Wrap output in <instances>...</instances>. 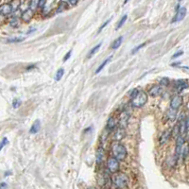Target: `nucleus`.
<instances>
[{"label":"nucleus","mask_w":189,"mask_h":189,"mask_svg":"<svg viewBox=\"0 0 189 189\" xmlns=\"http://www.w3.org/2000/svg\"><path fill=\"white\" fill-rule=\"evenodd\" d=\"M7 188H8L7 183H5V182L0 183V189H7Z\"/></svg>","instance_id":"ea45409f"},{"label":"nucleus","mask_w":189,"mask_h":189,"mask_svg":"<svg viewBox=\"0 0 189 189\" xmlns=\"http://www.w3.org/2000/svg\"><path fill=\"white\" fill-rule=\"evenodd\" d=\"M185 146V138H183L182 135H180L176 139V148H175V156L179 158V156L182 154V148Z\"/></svg>","instance_id":"0eeeda50"},{"label":"nucleus","mask_w":189,"mask_h":189,"mask_svg":"<svg viewBox=\"0 0 189 189\" xmlns=\"http://www.w3.org/2000/svg\"><path fill=\"white\" fill-rule=\"evenodd\" d=\"M185 128H186V132H189V115L185 119Z\"/></svg>","instance_id":"4c0bfd02"},{"label":"nucleus","mask_w":189,"mask_h":189,"mask_svg":"<svg viewBox=\"0 0 189 189\" xmlns=\"http://www.w3.org/2000/svg\"><path fill=\"white\" fill-rule=\"evenodd\" d=\"M68 2L70 5H72V6H76L77 2H79V0H68Z\"/></svg>","instance_id":"58836bf2"},{"label":"nucleus","mask_w":189,"mask_h":189,"mask_svg":"<svg viewBox=\"0 0 189 189\" xmlns=\"http://www.w3.org/2000/svg\"><path fill=\"white\" fill-rule=\"evenodd\" d=\"M65 8H66V3L64 1H62L61 4H60V6L58 7V12H61L62 11H64Z\"/></svg>","instance_id":"c85d7f7f"},{"label":"nucleus","mask_w":189,"mask_h":189,"mask_svg":"<svg viewBox=\"0 0 189 189\" xmlns=\"http://www.w3.org/2000/svg\"><path fill=\"white\" fill-rule=\"evenodd\" d=\"M176 87H177L178 92H181V91H182V90L186 89L187 87H188V84H187V82H186L185 80H177V81H176Z\"/></svg>","instance_id":"f3484780"},{"label":"nucleus","mask_w":189,"mask_h":189,"mask_svg":"<svg viewBox=\"0 0 189 189\" xmlns=\"http://www.w3.org/2000/svg\"><path fill=\"white\" fill-rule=\"evenodd\" d=\"M119 168H120V164L118 160H116L114 157H109L107 159V169L109 170V172L115 174L119 171Z\"/></svg>","instance_id":"20e7f679"},{"label":"nucleus","mask_w":189,"mask_h":189,"mask_svg":"<svg viewBox=\"0 0 189 189\" xmlns=\"http://www.w3.org/2000/svg\"><path fill=\"white\" fill-rule=\"evenodd\" d=\"M148 101V94L144 91H139V93L130 99V106L133 108H142Z\"/></svg>","instance_id":"7ed1b4c3"},{"label":"nucleus","mask_w":189,"mask_h":189,"mask_svg":"<svg viewBox=\"0 0 189 189\" xmlns=\"http://www.w3.org/2000/svg\"><path fill=\"white\" fill-rule=\"evenodd\" d=\"M21 100L20 99H14V101L12 102V106H13V108H18L19 106L21 105Z\"/></svg>","instance_id":"7c9ffc66"},{"label":"nucleus","mask_w":189,"mask_h":189,"mask_svg":"<svg viewBox=\"0 0 189 189\" xmlns=\"http://www.w3.org/2000/svg\"><path fill=\"white\" fill-rule=\"evenodd\" d=\"M8 143H9L8 139H7L6 137H5V138H3V140H2V141L0 142V151H2V148H3L5 146H6V145H7Z\"/></svg>","instance_id":"c756f323"},{"label":"nucleus","mask_w":189,"mask_h":189,"mask_svg":"<svg viewBox=\"0 0 189 189\" xmlns=\"http://www.w3.org/2000/svg\"><path fill=\"white\" fill-rule=\"evenodd\" d=\"M24 40V38H14V39H9L8 42L9 43H18V42H22Z\"/></svg>","instance_id":"473e14b6"},{"label":"nucleus","mask_w":189,"mask_h":189,"mask_svg":"<svg viewBox=\"0 0 189 189\" xmlns=\"http://www.w3.org/2000/svg\"><path fill=\"white\" fill-rule=\"evenodd\" d=\"M162 91H163V89H162L161 85H154L148 91V95L155 98V96H158L161 95Z\"/></svg>","instance_id":"4468645a"},{"label":"nucleus","mask_w":189,"mask_h":189,"mask_svg":"<svg viewBox=\"0 0 189 189\" xmlns=\"http://www.w3.org/2000/svg\"><path fill=\"white\" fill-rule=\"evenodd\" d=\"M64 68H60V69H58L57 72H56V74H55V80L56 81H60L62 80V77H64Z\"/></svg>","instance_id":"412c9836"},{"label":"nucleus","mask_w":189,"mask_h":189,"mask_svg":"<svg viewBox=\"0 0 189 189\" xmlns=\"http://www.w3.org/2000/svg\"><path fill=\"white\" fill-rule=\"evenodd\" d=\"M126 130L125 128H121V127H118L117 129H116L114 130V140L115 142H120L121 140H123L125 137H126Z\"/></svg>","instance_id":"6e6552de"},{"label":"nucleus","mask_w":189,"mask_h":189,"mask_svg":"<svg viewBox=\"0 0 189 189\" xmlns=\"http://www.w3.org/2000/svg\"><path fill=\"white\" fill-rule=\"evenodd\" d=\"M32 17H33V11H32V9H26V11L22 13V15H21L22 20L25 23H30L31 21Z\"/></svg>","instance_id":"2eb2a0df"},{"label":"nucleus","mask_w":189,"mask_h":189,"mask_svg":"<svg viewBox=\"0 0 189 189\" xmlns=\"http://www.w3.org/2000/svg\"><path fill=\"white\" fill-rule=\"evenodd\" d=\"M111 21H112V18H110V19H109V20H107V21H106V22H104V24H103V25H102V26H101V27L99 28V30H98V33H99V32H100L101 30H103V28H105L106 26H107V25H108V24H109V23H110Z\"/></svg>","instance_id":"f704fd0d"},{"label":"nucleus","mask_w":189,"mask_h":189,"mask_svg":"<svg viewBox=\"0 0 189 189\" xmlns=\"http://www.w3.org/2000/svg\"><path fill=\"white\" fill-rule=\"evenodd\" d=\"M106 159V151L103 148H98L96 152V161L98 164H101Z\"/></svg>","instance_id":"9d476101"},{"label":"nucleus","mask_w":189,"mask_h":189,"mask_svg":"<svg viewBox=\"0 0 189 189\" xmlns=\"http://www.w3.org/2000/svg\"><path fill=\"white\" fill-rule=\"evenodd\" d=\"M183 54V51L182 50H180V51H178V52H176L175 54H174L173 56H172V59H176V58H179V57H181L182 55Z\"/></svg>","instance_id":"c9c22d12"},{"label":"nucleus","mask_w":189,"mask_h":189,"mask_svg":"<svg viewBox=\"0 0 189 189\" xmlns=\"http://www.w3.org/2000/svg\"><path fill=\"white\" fill-rule=\"evenodd\" d=\"M122 42H123V36H119L117 39H115V40L113 42L112 46H111L112 49H117V48H119Z\"/></svg>","instance_id":"a211bd4d"},{"label":"nucleus","mask_w":189,"mask_h":189,"mask_svg":"<svg viewBox=\"0 0 189 189\" xmlns=\"http://www.w3.org/2000/svg\"><path fill=\"white\" fill-rule=\"evenodd\" d=\"M171 137H172V130H166L162 133L161 137H160V139H159L160 146H163V145L167 144Z\"/></svg>","instance_id":"9b49d317"},{"label":"nucleus","mask_w":189,"mask_h":189,"mask_svg":"<svg viewBox=\"0 0 189 189\" xmlns=\"http://www.w3.org/2000/svg\"><path fill=\"white\" fill-rule=\"evenodd\" d=\"M112 182L115 188L124 189L129 185V177L125 173L117 172L115 173L112 178Z\"/></svg>","instance_id":"f03ea898"},{"label":"nucleus","mask_w":189,"mask_h":189,"mask_svg":"<svg viewBox=\"0 0 189 189\" xmlns=\"http://www.w3.org/2000/svg\"><path fill=\"white\" fill-rule=\"evenodd\" d=\"M177 116V111L175 110H172V109H169L168 113H167V118L169 120H174L176 118Z\"/></svg>","instance_id":"5701e85b"},{"label":"nucleus","mask_w":189,"mask_h":189,"mask_svg":"<svg viewBox=\"0 0 189 189\" xmlns=\"http://www.w3.org/2000/svg\"><path fill=\"white\" fill-rule=\"evenodd\" d=\"M130 117V113L129 112V111L128 110L123 111L122 114H120V117H119V120H118V127H121V128L127 127Z\"/></svg>","instance_id":"423d86ee"},{"label":"nucleus","mask_w":189,"mask_h":189,"mask_svg":"<svg viewBox=\"0 0 189 189\" xmlns=\"http://www.w3.org/2000/svg\"><path fill=\"white\" fill-rule=\"evenodd\" d=\"M41 129V121L39 119H36L34 122L32 123V126L30 129V133L31 134H36L39 133V130Z\"/></svg>","instance_id":"dca6fc26"},{"label":"nucleus","mask_w":189,"mask_h":189,"mask_svg":"<svg viewBox=\"0 0 189 189\" xmlns=\"http://www.w3.org/2000/svg\"><path fill=\"white\" fill-rule=\"evenodd\" d=\"M139 93V90L138 89H136V88H135V89H133L132 92H130V99H132V98H134V96H136V95Z\"/></svg>","instance_id":"2f4dec72"},{"label":"nucleus","mask_w":189,"mask_h":189,"mask_svg":"<svg viewBox=\"0 0 189 189\" xmlns=\"http://www.w3.org/2000/svg\"><path fill=\"white\" fill-rule=\"evenodd\" d=\"M117 126H118V120L116 119L114 116H111V117H109V119L107 121V125H106V128H107L109 132L115 130L117 129Z\"/></svg>","instance_id":"ddd939ff"},{"label":"nucleus","mask_w":189,"mask_h":189,"mask_svg":"<svg viewBox=\"0 0 189 189\" xmlns=\"http://www.w3.org/2000/svg\"><path fill=\"white\" fill-rule=\"evenodd\" d=\"M188 153H189V147H188V145H185L182 148V155L183 160L188 156Z\"/></svg>","instance_id":"b1692460"},{"label":"nucleus","mask_w":189,"mask_h":189,"mask_svg":"<svg viewBox=\"0 0 189 189\" xmlns=\"http://www.w3.org/2000/svg\"><path fill=\"white\" fill-rule=\"evenodd\" d=\"M112 58H113V56H110L109 58H107V59H106V60L102 62V64H101L98 67V68H96V70L95 73H96V74H98L100 71H102V69L106 66V64H109V62H111V60H112Z\"/></svg>","instance_id":"aec40b11"},{"label":"nucleus","mask_w":189,"mask_h":189,"mask_svg":"<svg viewBox=\"0 0 189 189\" xmlns=\"http://www.w3.org/2000/svg\"><path fill=\"white\" fill-rule=\"evenodd\" d=\"M38 5H39V0H31L30 3V9L34 11V9L38 8Z\"/></svg>","instance_id":"bb28decb"},{"label":"nucleus","mask_w":189,"mask_h":189,"mask_svg":"<svg viewBox=\"0 0 189 189\" xmlns=\"http://www.w3.org/2000/svg\"><path fill=\"white\" fill-rule=\"evenodd\" d=\"M46 1H47V0H39V5H38V8L43 9V7L46 6Z\"/></svg>","instance_id":"72a5a7b5"},{"label":"nucleus","mask_w":189,"mask_h":189,"mask_svg":"<svg viewBox=\"0 0 189 189\" xmlns=\"http://www.w3.org/2000/svg\"><path fill=\"white\" fill-rule=\"evenodd\" d=\"M186 12H187V9L185 7H181L180 9H178L176 12V15L174 17V19L172 20V23H175V22H181L182 20H183L186 15Z\"/></svg>","instance_id":"1a4fd4ad"},{"label":"nucleus","mask_w":189,"mask_h":189,"mask_svg":"<svg viewBox=\"0 0 189 189\" xmlns=\"http://www.w3.org/2000/svg\"><path fill=\"white\" fill-rule=\"evenodd\" d=\"M182 102H183L182 96L180 95H175L174 96H172V98L170 100V109L178 111L179 108L182 105Z\"/></svg>","instance_id":"39448f33"},{"label":"nucleus","mask_w":189,"mask_h":189,"mask_svg":"<svg viewBox=\"0 0 189 189\" xmlns=\"http://www.w3.org/2000/svg\"><path fill=\"white\" fill-rule=\"evenodd\" d=\"M169 84V80L167 77H163V79L160 80V85L161 86H167Z\"/></svg>","instance_id":"cd10ccee"},{"label":"nucleus","mask_w":189,"mask_h":189,"mask_svg":"<svg viewBox=\"0 0 189 189\" xmlns=\"http://www.w3.org/2000/svg\"><path fill=\"white\" fill-rule=\"evenodd\" d=\"M71 54H72V49L69 50V51L65 54V56H64V62H67V61H68V59L71 57Z\"/></svg>","instance_id":"e433bc0d"},{"label":"nucleus","mask_w":189,"mask_h":189,"mask_svg":"<svg viewBox=\"0 0 189 189\" xmlns=\"http://www.w3.org/2000/svg\"><path fill=\"white\" fill-rule=\"evenodd\" d=\"M9 25H11L12 27H13V28L18 27V25H19V19L16 16H13L11 19V21H9Z\"/></svg>","instance_id":"393cba45"},{"label":"nucleus","mask_w":189,"mask_h":189,"mask_svg":"<svg viewBox=\"0 0 189 189\" xmlns=\"http://www.w3.org/2000/svg\"><path fill=\"white\" fill-rule=\"evenodd\" d=\"M88 189H96V188H94V187H90V188H88Z\"/></svg>","instance_id":"79ce46f5"},{"label":"nucleus","mask_w":189,"mask_h":189,"mask_svg":"<svg viewBox=\"0 0 189 189\" xmlns=\"http://www.w3.org/2000/svg\"><path fill=\"white\" fill-rule=\"evenodd\" d=\"M12 12H13V8L11 3H5L0 6V14H2L4 16L9 15Z\"/></svg>","instance_id":"f8f14e48"},{"label":"nucleus","mask_w":189,"mask_h":189,"mask_svg":"<svg viewBox=\"0 0 189 189\" xmlns=\"http://www.w3.org/2000/svg\"><path fill=\"white\" fill-rule=\"evenodd\" d=\"M145 46H146V43H141V45H139V46H135L134 48H133V50L130 51V54L132 55H134L135 53L136 52H138L140 49H141V48H143Z\"/></svg>","instance_id":"a878e982"},{"label":"nucleus","mask_w":189,"mask_h":189,"mask_svg":"<svg viewBox=\"0 0 189 189\" xmlns=\"http://www.w3.org/2000/svg\"><path fill=\"white\" fill-rule=\"evenodd\" d=\"M129 2V0H125V1H124V4H127Z\"/></svg>","instance_id":"a19ab883"},{"label":"nucleus","mask_w":189,"mask_h":189,"mask_svg":"<svg viewBox=\"0 0 189 189\" xmlns=\"http://www.w3.org/2000/svg\"><path fill=\"white\" fill-rule=\"evenodd\" d=\"M127 18H128L127 14H125V15H123V17H121V19L119 20V22L117 23V26H116V28H115L116 30H119V28H121L123 27V25L125 24V22L127 21Z\"/></svg>","instance_id":"4be33fe9"},{"label":"nucleus","mask_w":189,"mask_h":189,"mask_svg":"<svg viewBox=\"0 0 189 189\" xmlns=\"http://www.w3.org/2000/svg\"><path fill=\"white\" fill-rule=\"evenodd\" d=\"M111 153L112 157L115 158L118 161H124L128 156V151L126 147L120 142H114L111 146Z\"/></svg>","instance_id":"f257e3e1"},{"label":"nucleus","mask_w":189,"mask_h":189,"mask_svg":"<svg viewBox=\"0 0 189 189\" xmlns=\"http://www.w3.org/2000/svg\"><path fill=\"white\" fill-rule=\"evenodd\" d=\"M101 46H102V43H98V45H96V46H94L93 48H92V49L89 51V53H88V56H87V58H88V59H90V58H92L93 57L96 52H98V50H99V48L101 47Z\"/></svg>","instance_id":"6ab92c4d"}]
</instances>
